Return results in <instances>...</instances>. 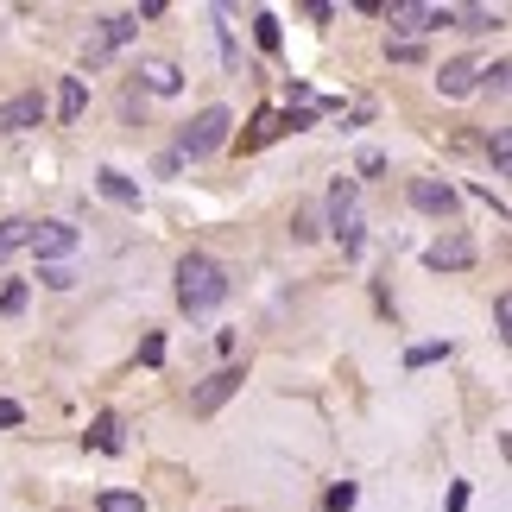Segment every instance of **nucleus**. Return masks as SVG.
I'll use <instances>...</instances> for the list:
<instances>
[{
    "label": "nucleus",
    "mask_w": 512,
    "mask_h": 512,
    "mask_svg": "<svg viewBox=\"0 0 512 512\" xmlns=\"http://www.w3.org/2000/svg\"><path fill=\"white\" fill-rule=\"evenodd\" d=\"M222 304H228V266L209 260V253H184L177 260V310L184 317H209Z\"/></svg>",
    "instance_id": "f257e3e1"
},
{
    "label": "nucleus",
    "mask_w": 512,
    "mask_h": 512,
    "mask_svg": "<svg viewBox=\"0 0 512 512\" xmlns=\"http://www.w3.org/2000/svg\"><path fill=\"white\" fill-rule=\"evenodd\" d=\"M228 127H234L228 108H203L184 133H177V152H171V159L184 165V159H209V152H222L228 146Z\"/></svg>",
    "instance_id": "f03ea898"
},
{
    "label": "nucleus",
    "mask_w": 512,
    "mask_h": 512,
    "mask_svg": "<svg viewBox=\"0 0 512 512\" xmlns=\"http://www.w3.org/2000/svg\"><path fill=\"white\" fill-rule=\"evenodd\" d=\"M329 228H336L342 253H361L367 222H361V196H354V177H336V184H329Z\"/></svg>",
    "instance_id": "7ed1b4c3"
},
{
    "label": "nucleus",
    "mask_w": 512,
    "mask_h": 512,
    "mask_svg": "<svg viewBox=\"0 0 512 512\" xmlns=\"http://www.w3.org/2000/svg\"><path fill=\"white\" fill-rule=\"evenodd\" d=\"M76 234L70 222H32V253H38V266H70V253H76Z\"/></svg>",
    "instance_id": "20e7f679"
},
{
    "label": "nucleus",
    "mask_w": 512,
    "mask_h": 512,
    "mask_svg": "<svg viewBox=\"0 0 512 512\" xmlns=\"http://www.w3.org/2000/svg\"><path fill=\"white\" fill-rule=\"evenodd\" d=\"M234 392H241V367H222V373H209L203 386L190 392V418H215V411H222Z\"/></svg>",
    "instance_id": "39448f33"
},
{
    "label": "nucleus",
    "mask_w": 512,
    "mask_h": 512,
    "mask_svg": "<svg viewBox=\"0 0 512 512\" xmlns=\"http://www.w3.org/2000/svg\"><path fill=\"white\" fill-rule=\"evenodd\" d=\"M133 32H140V19H133V13H108L102 26L89 32V45H83V51H89V64H102V57H108L114 45H127Z\"/></svg>",
    "instance_id": "423d86ee"
},
{
    "label": "nucleus",
    "mask_w": 512,
    "mask_h": 512,
    "mask_svg": "<svg viewBox=\"0 0 512 512\" xmlns=\"http://www.w3.org/2000/svg\"><path fill=\"white\" fill-rule=\"evenodd\" d=\"M424 266H430V272H462V266H475V241H468V234H443V241L424 247Z\"/></svg>",
    "instance_id": "0eeeda50"
},
{
    "label": "nucleus",
    "mask_w": 512,
    "mask_h": 512,
    "mask_svg": "<svg viewBox=\"0 0 512 512\" xmlns=\"http://www.w3.org/2000/svg\"><path fill=\"white\" fill-rule=\"evenodd\" d=\"M38 121H45V95H38V89L7 95V102H0V133H26V127H38Z\"/></svg>",
    "instance_id": "6e6552de"
},
{
    "label": "nucleus",
    "mask_w": 512,
    "mask_h": 512,
    "mask_svg": "<svg viewBox=\"0 0 512 512\" xmlns=\"http://www.w3.org/2000/svg\"><path fill=\"white\" fill-rule=\"evenodd\" d=\"M411 203L424 215H437V222H449V215H456V190H449L443 177H411Z\"/></svg>",
    "instance_id": "1a4fd4ad"
},
{
    "label": "nucleus",
    "mask_w": 512,
    "mask_h": 512,
    "mask_svg": "<svg viewBox=\"0 0 512 512\" xmlns=\"http://www.w3.org/2000/svg\"><path fill=\"white\" fill-rule=\"evenodd\" d=\"M140 83L152 95H177V89H184V70H177L171 57H146V64H140Z\"/></svg>",
    "instance_id": "9d476101"
},
{
    "label": "nucleus",
    "mask_w": 512,
    "mask_h": 512,
    "mask_svg": "<svg viewBox=\"0 0 512 512\" xmlns=\"http://www.w3.org/2000/svg\"><path fill=\"white\" fill-rule=\"evenodd\" d=\"M475 83H481V70L468 64V57H449V64L437 70V89H443V95H468Z\"/></svg>",
    "instance_id": "9b49d317"
},
{
    "label": "nucleus",
    "mask_w": 512,
    "mask_h": 512,
    "mask_svg": "<svg viewBox=\"0 0 512 512\" xmlns=\"http://www.w3.org/2000/svg\"><path fill=\"white\" fill-rule=\"evenodd\" d=\"M83 108H89L83 76H64V89H57V121H83Z\"/></svg>",
    "instance_id": "f8f14e48"
},
{
    "label": "nucleus",
    "mask_w": 512,
    "mask_h": 512,
    "mask_svg": "<svg viewBox=\"0 0 512 512\" xmlns=\"http://www.w3.org/2000/svg\"><path fill=\"white\" fill-rule=\"evenodd\" d=\"M32 247V222L26 215H7V222H0V260H13V253H26Z\"/></svg>",
    "instance_id": "ddd939ff"
},
{
    "label": "nucleus",
    "mask_w": 512,
    "mask_h": 512,
    "mask_svg": "<svg viewBox=\"0 0 512 512\" xmlns=\"http://www.w3.org/2000/svg\"><path fill=\"white\" fill-rule=\"evenodd\" d=\"M95 184H102V196H114V203H127V209H140V184L121 171H95Z\"/></svg>",
    "instance_id": "4468645a"
},
{
    "label": "nucleus",
    "mask_w": 512,
    "mask_h": 512,
    "mask_svg": "<svg viewBox=\"0 0 512 512\" xmlns=\"http://www.w3.org/2000/svg\"><path fill=\"white\" fill-rule=\"evenodd\" d=\"M89 443H95V449H121V418H114V411H102V418L89 424Z\"/></svg>",
    "instance_id": "2eb2a0df"
},
{
    "label": "nucleus",
    "mask_w": 512,
    "mask_h": 512,
    "mask_svg": "<svg viewBox=\"0 0 512 512\" xmlns=\"http://www.w3.org/2000/svg\"><path fill=\"white\" fill-rule=\"evenodd\" d=\"M95 512H146V500H140V494H121V487H108V494L95 500Z\"/></svg>",
    "instance_id": "dca6fc26"
},
{
    "label": "nucleus",
    "mask_w": 512,
    "mask_h": 512,
    "mask_svg": "<svg viewBox=\"0 0 512 512\" xmlns=\"http://www.w3.org/2000/svg\"><path fill=\"white\" fill-rule=\"evenodd\" d=\"M443 354H449V342H418L405 354V367H430V361H443Z\"/></svg>",
    "instance_id": "f3484780"
},
{
    "label": "nucleus",
    "mask_w": 512,
    "mask_h": 512,
    "mask_svg": "<svg viewBox=\"0 0 512 512\" xmlns=\"http://www.w3.org/2000/svg\"><path fill=\"white\" fill-rule=\"evenodd\" d=\"M506 76H512V64H506V57H494V64H487V70H481V83H487V89H494V95H506Z\"/></svg>",
    "instance_id": "a211bd4d"
},
{
    "label": "nucleus",
    "mask_w": 512,
    "mask_h": 512,
    "mask_svg": "<svg viewBox=\"0 0 512 512\" xmlns=\"http://www.w3.org/2000/svg\"><path fill=\"white\" fill-rule=\"evenodd\" d=\"M487 152H494V171L512 165V140H506V127H494V140H487Z\"/></svg>",
    "instance_id": "6ab92c4d"
},
{
    "label": "nucleus",
    "mask_w": 512,
    "mask_h": 512,
    "mask_svg": "<svg viewBox=\"0 0 512 512\" xmlns=\"http://www.w3.org/2000/svg\"><path fill=\"white\" fill-rule=\"evenodd\" d=\"M38 279H45L51 291H70V285H76V272H70V266H38Z\"/></svg>",
    "instance_id": "aec40b11"
},
{
    "label": "nucleus",
    "mask_w": 512,
    "mask_h": 512,
    "mask_svg": "<svg viewBox=\"0 0 512 512\" xmlns=\"http://www.w3.org/2000/svg\"><path fill=\"white\" fill-rule=\"evenodd\" d=\"M19 310H26V285H7L0 291V317H19Z\"/></svg>",
    "instance_id": "412c9836"
},
{
    "label": "nucleus",
    "mask_w": 512,
    "mask_h": 512,
    "mask_svg": "<svg viewBox=\"0 0 512 512\" xmlns=\"http://www.w3.org/2000/svg\"><path fill=\"white\" fill-rule=\"evenodd\" d=\"M253 32H260V45H266V51H279V19H272V13L253 19Z\"/></svg>",
    "instance_id": "4be33fe9"
},
{
    "label": "nucleus",
    "mask_w": 512,
    "mask_h": 512,
    "mask_svg": "<svg viewBox=\"0 0 512 512\" xmlns=\"http://www.w3.org/2000/svg\"><path fill=\"white\" fill-rule=\"evenodd\" d=\"M140 361H146V367H159V361H165V342H159V336H146V342H140Z\"/></svg>",
    "instance_id": "5701e85b"
},
{
    "label": "nucleus",
    "mask_w": 512,
    "mask_h": 512,
    "mask_svg": "<svg viewBox=\"0 0 512 512\" xmlns=\"http://www.w3.org/2000/svg\"><path fill=\"white\" fill-rule=\"evenodd\" d=\"M348 506H354V487H348V481L329 487V512H348Z\"/></svg>",
    "instance_id": "b1692460"
},
{
    "label": "nucleus",
    "mask_w": 512,
    "mask_h": 512,
    "mask_svg": "<svg viewBox=\"0 0 512 512\" xmlns=\"http://www.w3.org/2000/svg\"><path fill=\"white\" fill-rule=\"evenodd\" d=\"M494 323H500V336H506V323H512V298H506V291L494 298Z\"/></svg>",
    "instance_id": "393cba45"
},
{
    "label": "nucleus",
    "mask_w": 512,
    "mask_h": 512,
    "mask_svg": "<svg viewBox=\"0 0 512 512\" xmlns=\"http://www.w3.org/2000/svg\"><path fill=\"white\" fill-rule=\"evenodd\" d=\"M19 418H26V411H19V405H13V399H0V430H13V424H19Z\"/></svg>",
    "instance_id": "a878e982"
}]
</instances>
